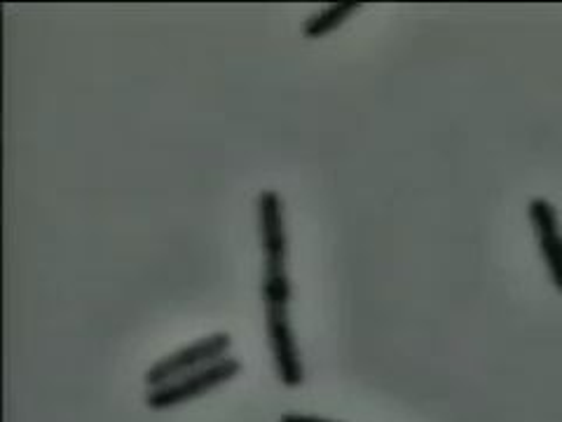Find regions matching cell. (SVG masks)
<instances>
[{
	"instance_id": "6da1fadb",
	"label": "cell",
	"mask_w": 562,
	"mask_h": 422,
	"mask_svg": "<svg viewBox=\"0 0 562 422\" xmlns=\"http://www.w3.org/2000/svg\"><path fill=\"white\" fill-rule=\"evenodd\" d=\"M241 368L244 366L237 357H223L216 364L200 368V371L186 374L167 385L146 390L144 403H146V409L157 411V413L186 407V403L195 401L209 392L218 390V387L227 385L231 380H235L241 374Z\"/></svg>"
},
{
	"instance_id": "7a4b0ae2",
	"label": "cell",
	"mask_w": 562,
	"mask_h": 422,
	"mask_svg": "<svg viewBox=\"0 0 562 422\" xmlns=\"http://www.w3.org/2000/svg\"><path fill=\"white\" fill-rule=\"evenodd\" d=\"M231 347H233L231 333L216 331V333H209V336H204L195 343L169 352L167 357L157 359L144 374L146 390L167 385V382L181 378L186 374L200 371V368L216 364L223 357H231Z\"/></svg>"
},
{
	"instance_id": "3957f363",
	"label": "cell",
	"mask_w": 562,
	"mask_h": 422,
	"mask_svg": "<svg viewBox=\"0 0 562 422\" xmlns=\"http://www.w3.org/2000/svg\"><path fill=\"white\" fill-rule=\"evenodd\" d=\"M262 314H266V331L274 376L286 390H297V387L305 385V366L301 357V347H297L295 333L291 326L289 303L262 306Z\"/></svg>"
},
{
	"instance_id": "277c9868",
	"label": "cell",
	"mask_w": 562,
	"mask_h": 422,
	"mask_svg": "<svg viewBox=\"0 0 562 422\" xmlns=\"http://www.w3.org/2000/svg\"><path fill=\"white\" fill-rule=\"evenodd\" d=\"M258 240L262 252V268H286L289 237L284 219V200L277 190H260L256 198Z\"/></svg>"
},
{
	"instance_id": "5b68a950",
	"label": "cell",
	"mask_w": 562,
	"mask_h": 422,
	"mask_svg": "<svg viewBox=\"0 0 562 422\" xmlns=\"http://www.w3.org/2000/svg\"><path fill=\"white\" fill-rule=\"evenodd\" d=\"M527 216H530L551 285L555 287L558 293H562V225L558 209L547 198H535L527 204Z\"/></svg>"
},
{
	"instance_id": "8992f818",
	"label": "cell",
	"mask_w": 562,
	"mask_h": 422,
	"mask_svg": "<svg viewBox=\"0 0 562 422\" xmlns=\"http://www.w3.org/2000/svg\"><path fill=\"white\" fill-rule=\"evenodd\" d=\"M357 10H361L359 3H333V5H326L319 12H314L312 16H307L305 24H303V35H305V38H310V41L324 38V35L338 31Z\"/></svg>"
},
{
	"instance_id": "52a82bcc",
	"label": "cell",
	"mask_w": 562,
	"mask_h": 422,
	"mask_svg": "<svg viewBox=\"0 0 562 422\" xmlns=\"http://www.w3.org/2000/svg\"><path fill=\"white\" fill-rule=\"evenodd\" d=\"M277 422H342V420H330V418L310 415V413H284Z\"/></svg>"
}]
</instances>
